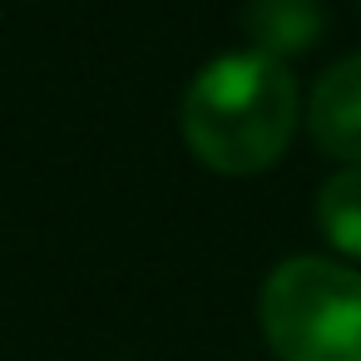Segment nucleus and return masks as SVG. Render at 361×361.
I'll list each match as a JSON object with an SVG mask.
<instances>
[{
    "label": "nucleus",
    "mask_w": 361,
    "mask_h": 361,
    "mask_svg": "<svg viewBox=\"0 0 361 361\" xmlns=\"http://www.w3.org/2000/svg\"><path fill=\"white\" fill-rule=\"evenodd\" d=\"M297 129V85L282 60L233 50L183 90V139L218 173H257L282 159Z\"/></svg>",
    "instance_id": "f257e3e1"
},
{
    "label": "nucleus",
    "mask_w": 361,
    "mask_h": 361,
    "mask_svg": "<svg viewBox=\"0 0 361 361\" xmlns=\"http://www.w3.org/2000/svg\"><path fill=\"white\" fill-rule=\"evenodd\" d=\"M262 336L277 361H361V272L331 257H287L262 282Z\"/></svg>",
    "instance_id": "f03ea898"
},
{
    "label": "nucleus",
    "mask_w": 361,
    "mask_h": 361,
    "mask_svg": "<svg viewBox=\"0 0 361 361\" xmlns=\"http://www.w3.org/2000/svg\"><path fill=\"white\" fill-rule=\"evenodd\" d=\"M307 129L317 149L361 169V55L336 60L317 80L312 104H307Z\"/></svg>",
    "instance_id": "7ed1b4c3"
},
{
    "label": "nucleus",
    "mask_w": 361,
    "mask_h": 361,
    "mask_svg": "<svg viewBox=\"0 0 361 361\" xmlns=\"http://www.w3.org/2000/svg\"><path fill=\"white\" fill-rule=\"evenodd\" d=\"M322 25H326L322 0H247L243 6V30L267 60L312 50L322 40Z\"/></svg>",
    "instance_id": "20e7f679"
},
{
    "label": "nucleus",
    "mask_w": 361,
    "mask_h": 361,
    "mask_svg": "<svg viewBox=\"0 0 361 361\" xmlns=\"http://www.w3.org/2000/svg\"><path fill=\"white\" fill-rule=\"evenodd\" d=\"M317 223L331 247L361 257V169H346L322 183L317 193Z\"/></svg>",
    "instance_id": "39448f33"
}]
</instances>
